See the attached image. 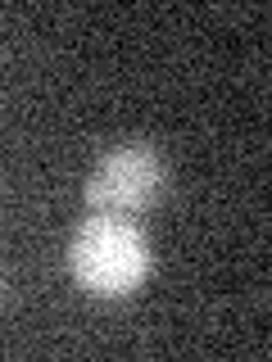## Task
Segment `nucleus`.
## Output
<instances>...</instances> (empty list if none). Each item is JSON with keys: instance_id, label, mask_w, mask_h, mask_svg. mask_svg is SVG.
I'll return each instance as SVG.
<instances>
[{"instance_id": "nucleus-1", "label": "nucleus", "mask_w": 272, "mask_h": 362, "mask_svg": "<svg viewBox=\"0 0 272 362\" xmlns=\"http://www.w3.org/2000/svg\"><path fill=\"white\" fill-rule=\"evenodd\" d=\"M68 272L96 299H123L150 276V240L132 218L96 213L68 240Z\"/></svg>"}, {"instance_id": "nucleus-2", "label": "nucleus", "mask_w": 272, "mask_h": 362, "mask_svg": "<svg viewBox=\"0 0 272 362\" xmlns=\"http://www.w3.org/2000/svg\"><path fill=\"white\" fill-rule=\"evenodd\" d=\"M164 190V158L145 141H128L118 150L100 154V163L86 177V204L91 213H109V218H132L145 213Z\"/></svg>"}]
</instances>
